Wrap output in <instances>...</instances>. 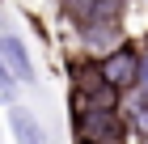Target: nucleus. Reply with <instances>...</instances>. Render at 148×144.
<instances>
[{"label": "nucleus", "instance_id": "obj_1", "mask_svg": "<svg viewBox=\"0 0 148 144\" xmlns=\"http://www.w3.org/2000/svg\"><path fill=\"white\" fill-rule=\"evenodd\" d=\"M72 140L76 144H131V123H127L123 106L72 110Z\"/></svg>", "mask_w": 148, "mask_h": 144}, {"label": "nucleus", "instance_id": "obj_2", "mask_svg": "<svg viewBox=\"0 0 148 144\" xmlns=\"http://www.w3.org/2000/svg\"><path fill=\"white\" fill-rule=\"evenodd\" d=\"M68 106H72V110H89V106H123V93L102 81L93 55H76V59L68 64Z\"/></svg>", "mask_w": 148, "mask_h": 144}, {"label": "nucleus", "instance_id": "obj_3", "mask_svg": "<svg viewBox=\"0 0 148 144\" xmlns=\"http://www.w3.org/2000/svg\"><path fill=\"white\" fill-rule=\"evenodd\" d=\"M59 13L72 30H97V25H123L127 0H59Z\"/></svg>", "mask_w": 148, "mask_h": 144}, {"label": "nucleus", "instance_id": "obj_4", "mask_svg": "<svg viewBox=\"0 0 148 144\" xmlns=\"http://www.w3.org/2000/svg\"><path fill=\"white\" fill-rule=\"evenodd\" d=\"M97 72H102V81H106L110 89H119V93H131V89L140 85V47L119 43L114 51L97 55Z\"/></svg>", "mask_w": 148, "mask_h": 144}, {"label": "nucleus", "instance_id": "obj_5", "mask_svg": "<svg viewBox=\"0 0 148 144\" xmlns=\"http://www.w3.org/2000/svg\"><path fill=\"white\" fill-rule=\"evenodd\" d=\"M4 123H9L13 144H51L47 140V127L38 123V114L30 110V106H21V102L4 106Z\"/></svg>", "mask_w": 148, "mask_h": 144}, {"label": "nucleus", "instance_id": "obj_6", "mask_svg": "<svg viewBox=\"0 0 148 144\" xmlns=\"http://www.w3.org/2000/svg\"><path fill=\"white\" fill-rule=\"evenodd\" d=\"M0 59L9 64V72L21 85H38V68H34V59H30V47L17 38V34H0Z\"/></svg>", "mask_w": 148, "mask_h": 144}, {"label": "nucleus", "instance_id": "obj_7", "mask_svg": "<svg viewBox=\"0 0 148 144\" xmlns=\"http://www.w3.org/2000/svg\"><path fill=\"white\" fill-rule=\"evenodd\" d=\"M17 85H21V81L13 76L9 64L0 59V106H13V102H17Z\"/></svg>", "mask_w": 148, "mask_h": 144}, {"label": "nucleus", "instance_id": "obj_8", "mask_svg": "<svg viewBox=\"0 0 148 144\" xmlns=\"http://www.w3.org/2000/svg\"><path fill=\"white\" fill-rule=\"evenodd\" d=\"M136 89H140V98L148 102V47L140 51V85H136Z\"/></svg>", "mask_w": 148, "mask_h": 144}]
</instances>
